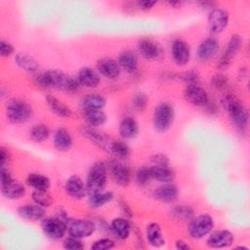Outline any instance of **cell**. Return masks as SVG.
<instances>
[{"instance_id":"6da1fadb","label":"cell","mask_w":250,"mask_h":250,"mask_svg":"<svg viewBox=\"0 0 250 250\" xmlns=\"http://www.w3.org/2000/svg\"><path fill=\"white\" fill-rule=\"evenodd\" d=\"M36 83L44 88H56L62 91L73 92L79 88L77 78H73L61 70H47L38 74L35 78Z\"/></svg>"},{"instance_id":"7a4b0ae2","label":"cell","mask_w":250,"mask_h":250,"mask_svg":"<svg viewBox=\"0 0 250 250\" xmlns=\"http://www.w3.org/2000/svg\"><path fill=\"white\" fill-rule=\"evenodd\" d=\"M222 105L228 112L232 125L237 131L244 133L248 127V111L238 99L231 95H226L222 101Z\"/></svg>"},{"instance_id":"3957f363","label":"cell","mask_w":250,"mask_h":250,"mask_svg":"<svg viewBox=\"0 0 250 250\" xmlns=\"http://www.w3.org/2000/svg\"><path fill=\"white\" fill-rule=\"evenodd\" d=\"M6 115L10 122L21 124L31 117L32 107L23 100L13 99L6 104Z\"/></svg>"},{"instance_id":"277c9868","label":"cell","mask_w":250,"mask_h":250,"mask_svg":"<svg viewBox=\"0 0 250 250\" xmlns=\"http://www.w3.org/2000/svg\"><path fill=\"white\" fill-rule=\"evenodd\" d=\"M107 180V167L102 161L92 164L86 178V188L92 193L104 188Z\"/></svg>"},{"instance_id":"5b68a950","label":"cell","mask_w":250,"mask_h":250,"mask_svg":"<svg viewBox=\"0 0 250 250\" xmlns=\"http://www.w3.org/2000/svg\"><path fill=\"white\" fill-rule=\"evenodd\" d=\"M213 227V218L208 214H201L190 220L188 231L191 238L200 239L207 235L212 230Z\"/></svg>"},{"instance_id":"8992f818","label":"cell","mask_w":250,"mask_h":250,"mask_svg":"<svg viewBox=\"0 0 250 250\" xmlns=\"http://www.w3.org/2000/svg\"><path fill=\"white\" fill-rule=\"evenodd\" d=\"M174 120L173 106L168 103L159 104L153 111V125L158 132L168 130Z\"/></svg>"},{"instance_id":"52a82bcc","label":"cell","mask_w":250,"mask_h":250,"mask_svg":"<svg viewBox=\"0 0 250 250\" xmlns=\"http://www.w3.org/2000/svg\"><path fill=\"white\" fill-rule=\"evenodd\" d=\"M42 230L51 239L58 240L62 238L67 230L66 222L60 217H48L42 221Z\"/></svg>"},{"instance_id":"ba28073f","label":"cell","mask_w":250,"mask_h":250,"mask_svg":"<svg viewBox=\"0 0 250 250\" xmlns=\"http://www.w3.org/2000/svg\"><path fill=\"white\" fill-rule=\"evenodd\" d=\"M107 170L115 184L121 187H126L130 184L132 173L130 168L116 159H112L107 163Z\"/></svg>"},{"instance_id":"9c48e42d","label":"cell","mask_w":250,"mask_h":250,"mask_svg":"<svg viewBox=\"0 0 250 250\" xmlns=\"http://www.w3.org/2000/svg\"><path fill=\"white\" fill-rule=\"evenodd\" d=\"M67 231L70 236L77 238L89 237L95 230V225L88 220L79 219H69L66 223Z\"/></svg>"},{"instance_id":"30bf717a","label":"cell","mask_w":250,"mask_h":250,"mask_svg":"<svg viewBox=\"0 0 250 250\" xmlns=\"http://www.w3.org/2000/svg\"><path fill=\"white\" fill-rule=\"evenodd\" d=\"M185 99L196 106H205L209 103V97L204 88L198 83L188 84L184 90Z\"/></svg>"},{"instance_id":"8fae6325","label":"cell","mask_w":250,"mask_h":250,"mask_svg":"<svg viewBox=\"0 0 250 250\" xmlns=\"http://www.w3.org/2000/svg\"><path fill=\"white\" fill-rule=\"evenodd\" d=\"M207 22L211 32L220 33L227 27L229 23V14L221 8H214L208 15Z\"/></svg>"},{"instance_id":"7c38bea8","label":"cell","mask_w":250,"mask_h":250,"mask_svg":"<svg viewBox=\"0 0 250 250\" xmlns=\"http://www.w3.org/2000/svg\"><path fill=\"white\" fill-rule=\"evenodd\" d=\"M242 45L241 37L237 34H234L230 37L224 53L222 54L221 58L218 61V67L221 69H224L228 67L233 59V57L238 53L240 50V47Z\"/></svg>"},{"instance_id":"4fadbf2b","label":"cell","mask_w":250,"mask_h":250,"mask_svg":"<svg viewBox=\"0 0 250 250\" xmlns=\"http://www.w3.org/2000/svg\"><path fill=\"white\" fill-rule=\"evenodd\" d=\"M233 242V234L228 229H220L212 232L208 239L207 245L211 248L229 247Z\"/></svg>"},{"instance_id":"5bb4252c","label":"cell","mask_w":250,"mask_h":250,"mask_svg":"<svg viewBox=\"0 0 250 250\" xmlns=\"http://www.w3.org/2000/svg\"><path fill=\"white\" fill-rule=\"evenodd\" d=\"M171 53H172V57L174 62L178 64V65H185L188 62L189 58H190V50L188 45L181 40H175L172 44V48H171Z\"/></svg>"},{"instance_id":"9a60e30c","label":"cell","mask_w":250,"mask_h":250,"mask_svg":"<svg viewBox=\"0 0 250 250\" xmlns=\"http://www.w3.org/2000/svg\"><path fill=\"white\" fill-rule=\"evenodd\" d=\"M64 189L69 196L75 199H80L85 196V192L87 188L80 177L76 175H72L68 177L67 180L65 181Z\"/></svg>"},{"instance_id":"2e32d148","label":"cell","mask_w":250,"mask_h":250,"mask_svg":"<svg viewBox=\"0 0 250 250\" xmlns=\"http://www.w3.org/2000/svg\"><path fill=\"white\" fill-rule=\"evenodd\" d=\"M97 68L102 75L108 79H115L120 73V66L118 62L109 58L100 60L97 63Z\"/></svg>"},{"instance_id":"e0dca14e","label":"cell","mask_w":250,"mask_h":250,"mask_svg":"<svg viewBox=\"0 0 250 250\" xmlns=\"http://www.w3.org/2000/svg\"><path fill=\"white\" fill-rule=\"evenodd\" d=\"M154 197L164 203H170L175 201L178 198L179 190L177 187L171 183H166L160 187H158L153 191Z\"/></svg>"},{"instance_id":"ac0fdd59","label":"cell","mask_w":250,"mask_h":250,"mask_svg":"<svg viewBox=\"0 0 250 250\" xmlns=\"http://www.w3.org/2000/svg\"><path fill=\"white\" fill-rule=\"evenodd\" d=\"M219 50V42L215 38H206L197 47V57L201 61H207L214 57Z\"/></svg>"},{"instance_id":"d6986e66","label":"cell","mask_w":250,"mask_h":250,"mask_svg":"<svg viewBox=\"0 0 250 250\" xmlns=\"http://www.w3.org/2000/svg\"><path fill=\"white\" fill-rule=\"evenodd\" d=\"M18 214L27 221H39L45 216V210L38 204H25L18 208Z\"/></svg>"},{"instance_id":"ffe728a7","label":"cell","mask_w":250,"mask_h":250,"mask_svg":"<svg viewBox=\"0 0 250 250\" xmlns=\"http://www.w3.org/2000/svg\"><path fill=\"white\" fill-rule=\"evenodd\" d=\"M112 234L120 240H125L129 237L131 231V225L125 218H115L111 221L109 227Z\"/></svg>"},{"instance_id":"44dd1931","label":"cell","mask_w":250,"mask_h":250,"mask_svg":"<svg viewBox=\"0 0 250 250\" xmlns=\"http://www.w3.org/2000/svg\"><path fill=\"white\" fill-rule=\"evenodd\" d=\"M138 50L141 56L146 60L156 59L160 55L159 46L147 38H143L138 42Z\"/></svg>"},{"instance_id":"7402d4cb","label":"cell","mask_w":250,"mask_h":250,"mask_svg":"<svg viewBox=\"0 0 250 250\" xmlns=\"http://www.w3.org/2000/svg\"><path fill=\"white\" fill-rule=\"evenodd\" d=\"M84 134L88 139H90L93 143H95L99 147L109 152V149H110L113 140L110 139L108 136H106L104 133H101L93 128H86L84 131Z\"/></svg>"},{"instance_id":"603a6c76","label":"cell","mask_w":250,"mask_h":250,"mask_svg":"<svg viewBox=\"0 0 250 250\" xmlns=\"http://www.w3.org/2000/svg\"><path fill=\"white\" fill-rule=\"evenodd\" d=\"M77 80L80 85L87 88H95L100 83L99 74L91 67H82L78 71Z\"/></svg>"},{"instance_id":"cb8c5ba5","label":"cell","mask_w":250,"mask_h":250,"mask_svg":"<svg viewBox=\"0 0 250 250\" xmlns=\"http://www.w3.org/2000/svg\"><path fill=\"white\" fill-rule=\"evenodd\" d=\"M150 173L152 179L163 184L171 183L175 179V172L169 165H151Z\"/></svg>"},{"instance_id":"d4e9b609","label":"cell","mask_w":250,"mask_h":250,"mask_svg":"<svg viewBox=\"0 0 250 250\" xmlns=\"http://www.w3.org/2000/svg\"><path fill=\"white\" fill-rule=\"evenodd\" d=\"M53 144L58 150L66 151L72 146L71 135L65 128H59L54 134Z\"/></svg>"},{"instance_id":"484cf974","label":"cell","mask_w":250,"mask_h":250,"mask_svg":"<svg viewBox=\"0 0 250 250\" xmlns=\"http://www.w3.org/2000/svg\"><path fill=\"white\" fill-rule=\"evenodd\" d=\"M1 192L8 199H19L24 195L25 188L21 183L13 180L6 185H1Z\"/></svg>"},{"instance_id":"4316f807","label":"cell","mask_w":250,"mask_h":250,"mask_svg":"<svg viewBox=\"0 0 250 250\" xmlns=\"http://www.w3.org/2000/svg\"><path fill=\"white\" fill-rule=\"evenodd\" d=\"M16 63L24 71L29 73H35L38 71L39 65L37 61L26 53H18L15 56Z\"/></svg>"},{"instance_id":"83f0119b","label":"cell","mask_w":250,"mask_h":250,"mask_svg":"<svg viewBox=\"0 0 250 250\" xmlns=\"http://www.w3.org/2000/svg\"><path fill=\"white\" fill-rule=\"evenodd\" d=\"M146 234L147 242L153 247H161L165 243L161 228L157 223L149 224L146 228Z\"/></svg>"},{"instance_id":"f1b7e54d","label":"cell","mask_w":250,"mask_h":250,"mask_svg":"<svg viewBox=\"0 0 250 250\" xmlns=\"http://www.w3.org/2000/svg\"><path fill=\"white\" fill-rule=\"evenodd\" d=\"M139 133V125L132 117H125L119 125V134L123 139H133Z\"/></svg>"},{"instance_id":"f546056e","label":"cell","mask_w":250,"mask_h":250,"mask_svg":"<svg viewBox=\"0 0 250 250\" xmlns=\"http://www.w3.org/2000/svg\"><path fill=\"white\" fill-rule=\"evenodd\" d=\"M117 62L127 72H133L138 67V57L133 51L126 50L119 55Z\"/></svg>"},{"instance_id":"4dcf8cb0","label":"cell","mask_w":250,"mask_h":250,"mask_svg":"<svg viewBox=\"0 0 250 250\" xmlns=\"http://www.w3.org/2000/svg\"><path fill=\"white\" fill-rule=\"evenodd\" d=\"M46 103L48 104V106L50 107V109L56 113L57 115L61 116V117H68L71 115V110L70 108L63 104L62 101H60L58 98L48 95L46 96Z\"/></svg>"},{"instance_id":"1f68e13d","label":"cell","mask_w":250,"mask_h":250,"mask_svg":"<svg viewBox=\"0 0 250 250\" xmlns=\"http://www.w3.org/2000/svg\"><path fill=\"white\" fill-rule=\"evenodd\" d=\"M83 116L92 127L104 125L106 121V114L103 109H84Z\"/></svg>"},{"instance_id":"d6a6232c","label":"cell","mask_w":250,"mask_h":250,"mask_svg":"<svg viewBox=\"0 0 250 250\" xmlns=\"http://www.w3.org/2000/svg\"><path fill=\"white\" fill-rule=\"evenodd\" d=\"M26 184L35 190H48L50 187V180L42 174L32 173L27 176Z\"/></svg>"},{"instance_id":"836d02e7","label":"cell","mask_w":250,"mask_h":250,"mask_svg":"<svg viewBox=\"0 0 250 250\" xmlns=\"http://www.w3.org/2000/svg\"><path fill=\"white\" fill-rule=\"evenodd\" d=\"M113 198V193L111 191H96L92 192L89 196V205L93 208H99L106 203L110 202Z\"/></svg>"},{"instance_id":"e575fe53","label":"cell","mask_w":250,"mask_h":250,"mask_svg":"<svg viewBox=\"0 0 250 250\" xmlns=\"http://www.w3.org/2000/svg\"><path fill=\"white\" fill-rule=\"evenodd\" d=\"M82 105L84 109H102L105 105V99L101 95H88L83 98Z\"/></svg>"},{"instance_id":"d590c367","label":"cell","mask_w":250,"mask_h":250,"mask_svg":"<svg viewBox=\"0 0 250 250\" xmlns=\"http://www.w3.org/2000/svg\"><path fill=\"white\" fill-rule=\"evenodd\" d=\"M50 135V129L45 124H35L29 130V138L35 143L44 142Z\"/></svg>"},{"instance_id":"8d00e7d4","label":"cell","mask_w":250,"mask_h":250,"mask_svg":"<svg viewBox=\"0 0 250 250\" xmlns=\"http://www.w3.org/2000/svg\"><path fill=\"white\" fill-rule=\"evenodd\" d=\"M109 153L116 156L118 159H125L130 155V147L125 142L113 140Z\"/></svg>"},{"instance_id":"74e56055","label":"cell","mask_w":250,"mask_h":250,"mask_svg":"<svg viewBox=\"0 0 250 250\" xmlns=\"http://www.w3.org/2000/svg\"><path fill=\"white\" fill-rule=\"evenodd\" d=\"M171 212H172V216L178 220L187 221V220H191L193 218V210L188 205H178L174 207L171 210Z\"/></svg>"},{"instance_id":"f35d334b","label":"cell","mask_w":250,"mask_h":250,"mask_svg":"<svg viewBox=\"0 0 250 250\" xmlns=\"http://www.w3.org/2000/svg\"><path fill=\"white\" fill-rule=\"evenodd\" d=\"M32 199L33 201L42 206V207H49L53 203V198L48 192V190H33L32 192Z\"/></svg>"},{"instance_id":"ab89813d","label":"cell","mask_w":250,"mask_h":250,"mask_svg":"<svg viewBox=\"0 0 250 250\" xmlns=\"http://www.w3.org/2000/svg\"><path fill=\"white\" fill-rule=\"evenodd\" d=\"M151 179L152 178H151V173H150V167L143 166L137 170L136 175H135V180H136V183L140 187L146 186Z\"/></svg>"},{"instance_id":"60d3db41","label":"cell","mask_w":250,"mask_h":250,"mask_svg":"<svg viewBox=\"0 0 250 250\" xmlns=\"http://www.w3.org/2000/svg\"><path fill=\"white\" fill-rule=\"evenodd\" d=\"M62 247L64 249L68 250H82L84 248V245L80 238L74 237V236H69L67 237L62 244Z\"/></svg>"},{"instance_id":"b9f144b4","label":"cell","mask_w":250,"mask_h":250,"mask_svg":"<svg viewBox=\"0 0 250 250\" xmlns=\"http://www.w3.org/2000/svg\"><path fill=\"white\" fill-rule=\"evenodd\" d=\"M115 246V243L113 240L109 239V238H101L96 240L92 245H91V249L93 250H107V249H111Z\"/></svg>"},{"instance_id":"7bdbcfd3","label":"cell","mask_w":250,"mask_h":250,"mask_svg":"<svg viewBox=\"0 0 250 250\" xmlns=\"http://www.w3.org/2000/svg\"><path fill=\"white\" fill-rule=\"evenodd\" d=\"M147 104V98L143 93H137L132 99V105L137 110H144Z\"/></svg>"},{"instance_id":"ee69618b","label":"cell","mask_w":250,"mask_h":250,"mask_svg":"<svg viewBox=\"0 0 250 250\" xmlns=\"http://www.w3.org/2000/svg\"><path fill=\"white\" fill-rule=\"evenodd\" d=\"M182 79L187 83V85L188 84H195V83H198V78H199V75L198 73L191 69V70H188L185 73L182 74Z\"/></svg>"},{"instance_id":"f6af8a7d","label":"cell","mask_w":250,"mask_h":250,"mask_svg":"<svg viewBox=\"0 0 250 250\" xmlns=\"http://www.w3.org/2000/svg\"><path fill=\"white\" fill-rule=\"evenodd\" d=\"M212 84L216 89H224L228 85V77L221 73L216 74L212 79Z\"/></svg>"},{"instance_id":"bcb514c9","label":"cell","mask_w":250,"mask_h":250,"mask_svg":"<svg viewBox=\"0 0 250 250\" xmlns=\"http://www.w3.org/2000/svg\"><path fill=\"white\" fill-rule=\"evenodd\" d=\"M150 163L152 165H169V158L162 153H156L151 155Z\"/></svg>"},{"instance_id":"7dc6e473","label":"cell","mask_w":250,"mask_h":250,"mask_svg":"<svg viewBox=\"0 0 250 250\" xmlns=\"http://www.w3.org/2000/svg\"><path fill=\"white\" fill-rule=\"evenodd\" d=\"M0 53L2 57H9L14 53V47L11 43L5 40H1L0 43Z\"/></svg>"},{"instance_id":"c3c4849f","label":"cell","mask_w":250,"mask_h":250,"mask_svg":"<svg viewBox=\"0 0 250 250\" xmlns=\"http://www.w3.org/2000/svg\"><path fill=\"white\" fill-rule=\"evenodd\" d=\"M0 160H1V169L6 168V166L10 162V154H9V151L5 147H1Z\"/></svg>"},{"instance_id":"681fc988","label":"cell","mask_w":250,"mask_h":250,"mask_svg":"<svg viewBox=\"0 0 250 250\" xmlns=\"http://www.w3.org/2000/svg\"><path fill=\"white\" fill-rule=\"evenodd\" d=\"M156 4L155 1H148V0H145V1H138L137 2V6L139 9L144 10V11H147L150 10L154 5Z\"/></svg>"},{"instance_id":"f907efd6","label":"cell","mask_w":250,"mask_h":250,"mask_svg":"<svg viewBox=\"0 0 250 250\" xmlns=\"http://www.w3.org/2000/svg\"><path fill=\"white\" fill-rule=\"evenodd\" d=\"M120 209H121V211L123 212V214L126 217H131L132 216L131 209H130V207L128 206V204L125 201H120Z\"/></svg>"},{"instance_id":"816d5d0a","label":"cell","mask_w":250,"mask_h":250,"mask_svg":"<svg viewBox=\"0 0 250 250\" xmlns=\"http://www.w3.org/2000/svg\"><path fill=\"white\" fill-rule=\"evenodd\" d=\"M175 246H176V248H177L178 250H188V249H189L188 244L186 241L182 240V239L177 240Z\"/></svg>"}]
</instances>
